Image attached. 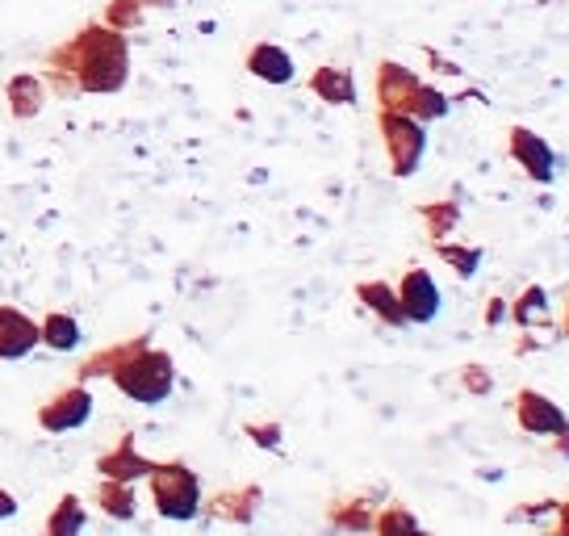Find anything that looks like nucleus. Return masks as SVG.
I'll return each mask as SVG.
<instances>
[{"label": "nucleus", "mask_w": 569, "mask_h": 536, "mask_svg": "<svg viewBox=\"0 0 569 536\" xmlns=\"http://www.w3.org/2000/svg\"><path fill=\"white\" fill-rule=\"evenodd\" d=\"M42 85L51 97L71 101V97H113L130 85V42L122 30L106 21L80 26L68 42H59L42 59Z\"/></svg>", "instance_id": "obj_1"}, {"label": "nucleus", "mask_w": 569, "mask_h": 536, "mask_svg": "<svg viewBox=\"0 0 569 536\" xmlns=\"http://www.w3.org/2000/svg\"><path fill=\"white\" fill-rule=\"evenodd\" d=\"M109 381H113V390L126 394L139 407H160L177 390V360L168 348H156L147 340L109 374Z\"/></svg>", "instance_id": "obj_2"}, {"label": "nucleus", "mask_w": 569, "mask_h": 536, "mask_svg": "<svg viewBox=\"0 0 569 536\" xmlns=\"http://www.w3.org/2000/svg\"><path fill=\"white\" fill-rule=\"evenodd\" d=\"M142 483H147V495H151L156 516L168 519V524H189V519L201 516V503H206L201 478H197L180 457L177 461H156Z\"/></svg>", "instance_id": "obj_3"}, {"label": "nucleus", "mask_w": 569, "mask_h": 536, "mask_svg": "<svg viewBox=\"0 0 569 536\" xmlns=\"http://www.w3.org/2000/svg\"><path fill=\"white\" fill-rule=\"evenodd\" d=\"M377 130H381V147H386L393 177H415L427 156V126L410 113H398V109H377Z\"/></svg>", "instance_id": "obj_4"}, {"label": "nucleus", "mask_w": 569, "mask_h": 536, "mask_svg": "<svg viewBox=\"0 0 569 536\" xmlns=\"http://www.w3.org/2000/svg\"><path fill=\"white\" fill-rule=\"evenodd\" d=\"M97 411V398H92L89 381H71L63 390H54L42 407H38V428L47 436H63V431H80Z\"/></svg>", "instance_id": "obj_5"}, {"label": "nucleus", "mask_w": 569, "mask_h": 536, "mask_svg": "<svg viewBox=\"0 0 569 536\" xmlns=\"http://www.w3.org/2000/svg\"><path fill=\"white\" fill-rule=\"evenodd\" d=\"M507 151H511V160L519 163V172L528 180L552 185V177H557V156H552L545 135H536L532 126H511L507 130Z\"/></svg>", "instance_id": "obj_6"}, {"label": "nucleus", "mask_w": 569, "mask_h": 536, "mask_svg": "<svg viewBox=\"0 0 569 536\" xmlns=\"http://www.w3.org/2000/svg\"><path fill=\"white\" fill-rule=\"evenodd\" d=\"M393 289H398V302H402V315H407V322H419V327L436 322L445 294H440L436 277H431L427 268L410 265L407 272H402V281H398Z\"/></svg>", "instance_id": "obj_7"}, {"label": "nucleus", "mask_w": 569, "mask_h": 536, "mask_svg": "<svg viewBox=\"0 0 569 536\" xmlns=\"http://www.w3.org/2000/svg\"><path fill=\"white\" fill-rule=\"evenodd\" d=\"M423 85V76L407 68V63H398V59H381L373 72V97H377V109H398V113H407L410 101H415V92Z\"/></svg>", "instance_id": "obj_8"}, {"label": "nucleus", "mask_w": 569, "mask_h": 536, "mask_svg": "<svg viewBox=\"0 0 569 536\" xmlns=\"http://www.w3.org/2000/svg\"><path fill=\"white\" fill-rule=\"evenodd\" d=\"M260 503H264V486L260 483H243V486H227V490H218L210 499L201 503V512L218 524H239V528H248L251 519L260 516Z\"/></svg>", "instance_id": "obj_9"}, {"label": "nucleus", "mask_w": 569, "mask_h": 536, "mask_svg": "<svg viewBox=\"0 0 569 536\" xmlns=\"http://www.w3.org/2000/svg\"><path fill=\"white\" fill-rule=\"evenodd\" d=\"M511 411H516L519 431H528V436H552V431H561L569 424L566 411L552 403L549 394L532 390V386H523V390L511 398Z\"/></svg>", "instance_id": "obj_10"}, {"label": "nucleus", "mask_w": 569, "mask_h": 536, "mask_svg": "<svg viewBox=\"0 0 569 536\" xmlns=\"http://www.w3.org/2000/svg\"><path fill=\"white\" fill-rule=\"evenodd\" d=\"M42 344L38 319H30L21 306L0 302V360H26Z\"/></svg>", "instance_id": "obj_11"}, {"label": "nucleus", "mask_w": 569, "mask_h": 536, "mask_svg": "<svg viewBox=\"0 0 569 536\" xmlns=\"http://www.w3.org/2000/svg\"><path fill=\"white\" fill-rule=\"evenodd\" d=\"M151 457H142L139 453V440L130 436V431H122L113 445L97 457V474L101 478H118V483H142L147 474H151Z\"/></svg>", "instance_id": "obj_12"}, {"label": "nucleus", "mask_w": 569, "mask_h": 536, "mask_svg": "<svg viewBox=\"0 0 569 536\" xmlns=\"http://www.w3.org/2000/svg\"><path fill=\"white\" fill-rule=\"evenodd\" d=\"M243 68H248V76H256L260 85H272V89L298 80V63L281 42H251L248 54H243Z\"/></svg>", "instance_id": "obj_13"}, {"label": "nucleus", "mask_w": 569, "mask_h": 536, "mask_svg": "<svg viewBox=\"0 0 569 536\" xmlns=\"http://www.w3.org/2000/svg\"><path fill=\"white\" fill-rule=\"evenodd\" d=\"M47 85H42V76L38 72H18L9 76V85H4V101H9V118L13 122H34L38 113L47 109Z\"/></svg>", "instance_id": "obj_14"}, {"label": "nucleus", "mask_w": 569, "mask_h": 536, "mask_svg": "<svg viewBox=\"0 0 569 536\" xmlns=\"http://www.w3.org/2000/svg\"><path fill=\"white\" fill-rule=\"evenodd\" d=\"M306 85H310V92L319 97L322 106H336V109L356 106V76H352V68H343V63H322V68L310 72Z\"/></svg>", "instance_id": "obj_15"}, {"label": "nucleus", "mask_w": 569, "mask_h": 536, "mask_svg": "<svg viewBox=\"0 0 569 536\" xmlns=\"http://www.w3.org/2000/svg\"><path fill=\"white\" fill-rule=\"evenodd\" d=\"M356 302L365 306L377 322H386V327H407V315H402V302H398V289H393L390 281H381V277L360 281V286H356Z\"/></svg>", "instance_id": "obj_16"}, {"label": "nucleus", "mask_w": 569, "mask_h": 536, "mask_svg": "<svg viewBox=\"0 0 569 536\" xmlns=\"http://www.w3.org/2000/svg\"><path fill=\"white\" fill-rule=\"evenodd\" d=\"M377 503H369L365 495H336L327 503V524L339 533H373Z\"/></svg>", "instance_id": "obj_17"}, {"label": "nucleus", "mask_w": 569, "mask_h": 536, "mask_svg": "<svg viewBox=\"0 0 569 536\" xmlns=\"http://www.w3.org/2000/svg\"><path fill=\"white\" fill-rule=\"evenodd\" d=\"M151 336H130V340H113V344H106V348H97L92 357H84L80 365H76V377L71 381H97V377H109L118 365H122L139 344H147Z\"/></svg>", "instance_id": "obj_18"}, {"label": "nucleus", "mask_w": 569, "mask_h": 536, "mask_svg": "<svg viewBox=\"0 0 569 536\" xmlns=\"http://www.w3.org/2000/svg\"><path fill=\"white\" fill-rule=\"evenodd\" d=\"M38 331H42V344L51 348V353H76L80 344H84V327L76 315L68 310H47L42 319H38Z\"/></svg>", "instance_id": "obj_19"}, {"label": "nucleus", "mask_w": 569, "mask_h": 536, "mask_svg": "<svg viewBox=\"0 0 569 536\" xmlns=\"http://www.w3.org/2000/svg\"><path fill=\"white\" fill-rule=\"evenodd\" d=\"M92 503L97 512L109 519H130L139 516V499H134V483H118V478H101L97 490H92Z\"/></svg>", "instance_id": "obj_20"}, {"label": "nucleus", "mask_w": 569, "mask_h": 536, "mask_svg": "<svg viewBox=\"0 0 569 536\" xmlns=\"http://www.w3.org/2000/svg\"><path fill=\"white\" fill-rule=\"evenodd\" d=\"M89 528V507H84V499L80 495H63V499L51 507V516L42 519V533L47 536H76Z\"/></svg>", "instance_id": "obj_21"}, {"label": "nucleus", "mask_w": 569, "mask_h": 536, "mask_svg": "<svg viewBox=\"0 0 569 536\" xmlns=\"http://www.w3.org/2000/svg\"><path fill=\"white\" fill-rule=\"evenodd\" d=\"M507 319L516 327H536V322H549L552 319V302H549V289L545 286H523L519 289L516 302H507Z\"/></svg>", "instance_id": "obj_22"}, {"label": "nucleus", "mask_w": 569, "mask_h": 536, "mask_svg": "<svg viewBox=\"0 0 569 536\" xmlns=\"http://www.w3.org/2000/svg\"><path fill=\"white\" fill-rule=\"evenodd\" d=\"M436 256L445 260L461 281H473L478 277V268H481V256L486 251L478 248V244H457V239H436Z\"/></svg>", "instance_id": "obj_23"}, {"label": "nucleus", "mask_w": 569, "mask_h": 536, "mask_svg": "<svg viewBox=\"0 0 569 536\" xmlns=\"http://www.w3.org/2000/svg\"><path fill=\"white\" fill-rule=\"evenodd\" d=\"M419 218L431 239H448V235L461 227V206L457 201H423L419 206Z\"/></svg>", "instance_id": "obj_24"}, {"label": "nucleus", "mask_w": 569, "mask_h": 536, "mask_svg": "<svg viewBox=\"0 0 569 536\" xmlns=\"http://www.w3.org/2000/svg\"><path fill=\"white\" fill-rule=\"evenodd\" d=\"M448 109H452V101H448L445 89H436V85H419V92H415V101H410V118H419L423 126L440 122V118H448Z\"/></svg>", "instance_id": "obj_25"}, {"label": "nucleus", "mask_w": 569, "mask_h": 536, "mask_svg": "<svg viewBox=\"0 0 569 536\" xmlns=\"http://www.w3.org/2000/svg\"><path fill=\"white\" fill-rule=\"evenodd\" d=\"M101 21L113 26V30H122V34H134L142 21H147V9H142L139 0H106Z\"/></svg>", "instance_id": "obj_26"}, {"label": "nucleus", "mask_w": 569, "mask_h": 536, "mask_svg": "<svg viewBox=\"0 0 569 536\" xmlns=\"http://www.w3.org/2000/svg\"><path fill=\"white\" fill-rule=\"evenodd\" d=\"M373 533H381V536H393V533H419V516H415V512H407L402 503H386V507H377Z\"/></svg>", "instance_id": "obj_27"}, {"label": "nucleus", "mask_w": 569, "mask_h": 536, "mask_svg": "<svg viewBox=\"0 0 569 536\" xmlns=\"http://www.w3.org/2000/svg\"><path fill=\"white\" fill-rule=\"evenodd\" d=\"M243 436H248L256 448H268V453H281L284 445V428L277 419H264V424H243Z\"/></svg>", "instance_id": "obj_28"}, {"label": "nucleus", "mask_w": 569, "mask_h": 536, "mask_svg": "<svg viewBox=\"0 0 569 536\" xmlns=\"http://www.w3.org/2000/svg\"><path fill=\"white\" fill-rule=\"evenodd\" d=\"M461 390L473 394V398H486V394L495 390V374L486 365H478V360H469V365H461Z\"/></svg>", "instance_id": "obj_29"}, {"label": "nucleus", "mask_w": 569, "mask_h": 536, "mask_svg": "<svg viewBox=\"0 0 569 536\" xmlns=\"http://www.w3.org/2000/svg\"><path fill=\"white\" fill-rule=\"evenodd\" d=\"M481 319H486V327L507 322V298H490V302H486V310H481Z\"/></svg>", "instance_id": "obj_30"}, {"label": "nucleus", "mask_w": 569, "mask_h": 536, "mask_svg": "<svg viewBox=\"0 0 569 536\" xmlns=\"http://www.w3.org/2000/svg\"><path fill=\"white\" fill-rule=\"evenodd\" d=\"M552 533L569 536V499L557 503V512H552Z\"/></svg>", "instance_id": "obj_31"}, {"label": "nucleus", "mask_w": 569, "mask_h": 536, "mask_svg": "<svg viewBox=\"0 0 569 536\" xmlns=\"http://www.w3.org/2000/svg\"><path fill=\"white\" fill-rule=\"evenodd\" d=\"M549 440H552V453H557L561 461H569V424H566L561 431H552Z\"/></svg>", "instance_id": "obj_32"}, {"label": "nucleus", "mask_w": 569, "mask_h": 536, "mask_svg": "<svg viewBox=\"0 0 569 536\" xmlns=\"http://www.w3.org/2000/svg\"><path fill=\"white\" fill-rule=\"evenodd\" d=\"M13 516H18V499H13V495L0 486V519H13Z\"/></svg>", "instance_id": "obj_33"}, {"label": "nucleus", "mask_w": 569, "mask_h": 536, "mask_svg": "<svg viewBox=\"0 0 569 536\" xmlns=\"http://www.w3.org/2000/svg\"><path fill=\"white\" fill-rule=\"evenodd\" d=\"M142 9H147V13H151V9H163V13H168V9H177V0H139Z\"/></svg>", "instance_id": "obj_34"}, {"label": "nucleus", "mask_w": 569, "mask_h": 536, "mask_svg": "<svg viewBox=\"0 0 569 536\" xmlns=\"http://www.w3.org/2000/svg\"><path fill=\"white\" fill-rule=\"evenodd\" d=\"M557 331H561V340H569V298L561 306V322H557Z\"/></svg>", "instance_id": "obj_35"}]
</instances>
